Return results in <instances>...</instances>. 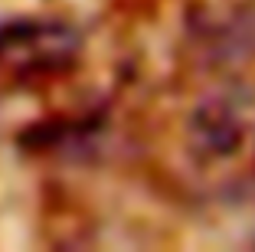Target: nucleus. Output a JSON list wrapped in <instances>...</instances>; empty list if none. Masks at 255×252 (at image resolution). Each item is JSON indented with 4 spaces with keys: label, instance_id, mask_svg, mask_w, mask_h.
I'll return each mask as SVG.
<instances>
[{
    "label": "nucleus",
    "instance_id": "nucleus-1",
    "mask_svg": "<svg viewBox=\"0 0 255 252\" xmlns=\"http://www.w3.org/2000/svg\"><path fill=\"white\" fill-rule=\"evenodd\" d=\"M82 56V36L72 23L53 16H20L0 23V69L16 82L62 79Z\"/></svg>",
    "mask_w": 255,
    "mask_h": 252
},
{
    "label": "nucleus",
    "instance_id": "nucleus-2",
    "mask_svg": "<svg viewBox=\"0 0 255 252\" xmlns=\"http://www.w3.org/2000/svg\"><path fill=\"white\" fill-rule=\"evenodd\" d=\"M193 131L203 151L210 154H233L242 141V121L229 105L210 102L193 115Z\"/></svg>",
    "mask_w": 255,
    "mask_h": 252
}]
</instances>
